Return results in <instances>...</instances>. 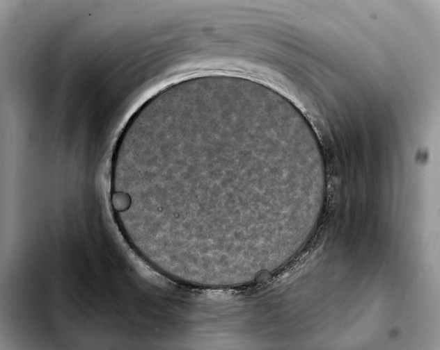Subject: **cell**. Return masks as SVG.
I'll return each instance as SVG.
<instances>
[{"mask_svg": "<svg viewBox=\"0 0 440 350\" xmlns=\"http://www.w3.org/2000/svg\"><path fill=\"white\" fill-rule=\"evenodd\" d=\"M261 133L228 113L153 118L120 137L113 178L167 253L235 251L253 238Z\"/></svg>", "mask_w": 440, "mask_h": 350, "instance_id": "1", "label": "cell"}]
</instances>
